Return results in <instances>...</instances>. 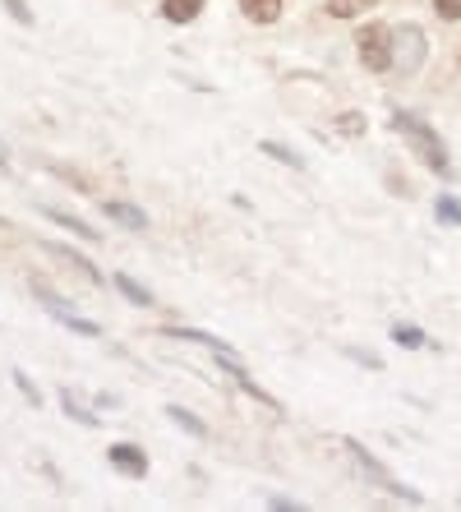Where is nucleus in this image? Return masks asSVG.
<instances>
[{
  "mask_svg": "<svg viewBox=\"0 0 461 512\" xmlns=\"http://www.w3.org/2000/svg\"><path fill=\"white\" fill-rule=\"evenodd\" d=\"M392 130L402 134L406 148H411V153L420 157L429 171H438V176H448V171H452L448 167V153H443V139L429 130L425 120H415V116H406V111H397V116H392Z\"/></svg>",
  "mask_w": 461,
  "mask_h": 512,
  "instance_id": "obj_1",
  "label": "nucleus"
},
{
  "mask_svg": "<svg viewBox=\"0 0 461 512\" xmlns=\"http://www.w3.org/2000/svg\"><path fill=\"white\" fill-rule=\"evenodd\" d=\"M355 47H360V65L365 70H388L392 65V28H383V24H369V28H360L355 33Z\"/></svg>",
  "mask_w": 461,
  "mask_h": 512,
  "instance_id": "obj_2",
  "label": "nucleus"
},
{
  "mask_svg": "<svg viewBox=\"0 0 461 512\" xmlns=\"http://www.w3.org/2000/svg\"><path fill=\"white\" fill-rule=\"evenodd\" d=\"M33 296L42 300V310H47L51 319H56V323H65V328H74V333H83V337H97V333H102V328H97V323L79 319V314H74L70 305H65V300H60V296H56V291H51L47 282H37V277H33Z\"/></svg>",
  "mask_w": 461,
  "mask_h": 512,
  "instance_id": "obj_3",
  "label": "nucleus"
},
{
  "mask_svg": "<svg viewBox=\"0 0 461 512\" xmlns=\"http://www.w3.org/2000/svg\"><path fill=\"white\" fill-rule=\"evenodd\" d=\"M397 51H392V65H402V70H420V60H425V33L420 28H402V33H392Z\"/></svg>",
  "mask_w": 461,
  "mask_h": 512,
  "instance_id": "obj_4",
  "label": "nucleus"
},
{
  "mask_svg": "<svg viewBox=\"0 0 461 512\" xmlns=\"http://www.w3.org/2000/svg\"><path fill=\"white\" fill-rule=\"evenodd\" d=\"M107 457H111V466H116L120 476H130V480H143V476H148V453H139L134 443H111Z\"/></svg>",
  "mask_w": 461,
  "mask_h": 512,
  "instance_id": "obj_5",
  "label": "nucleus"
},
{
  "mask_svg": "<svg viewBox=\"0 0 461 512\" xmlns=\"http://www.w3.org/2000/svg\"><path fill=\"white\" fill-rule=\"evenodd\" d=\"M102 213H107L111 222H120V227H130V231H148V213L134 208V203H102Z\"/></svg>",
  "mask_w": 461,
  "mask_h": 512,
  "instance_id": "obj_6",
  "label": "nucleus"
},
{
  "mask_svg": "<svg viewBox=\"0 0 461 512\" xmlns=\"http://www.w3.org/2000/svg\"><path fill=\"white\" fill-rule=\"evenodd\" d=\"M162 14L171 19V24H194V19L203 14V0H166Z\"/></svg>",
  "mask_w": 461,
  "mask_h": 512,
  "instance_id": "obj_7",
  "label": "nucleus"
},
{
  "mask_svg": "<svg viewBox=\"0 0 461 512\" xmlns=\"http://www.w3.org/2000/svg\"><path fill=\"white\" fill-rule=\"evenodd\" d=\"M47 254H51V259H60V263H70V268H79V273L88 277V282H102V273H97L93 263H88V259H79V254H74V250H65V245H47Z\"/></svg>",
  "mask_w": 461,
  "mask_h": 512,
  "instance_id": "obj_8",
  "label": "nucleus"
},
{
  "mask_svg": "<svg viewBox=\"0 0 461 512\" xmlns=\"http://www.w3.org/2000/svg\"><path fill=\"white\" fill-rule=\"evenodd\" d=\"M259 153H268L272 162H282V167H296V171L305 167V157H300L296 148H286V143H277V139H263V143H259Z\"/></svg>",
  "mask_w": 461,
  "mask_h": 512,
  "instance_id": "obj_9",
  "label": "nucleus"
},
{
  "mask_svg": "<svg viewBox=\"0 0 461 512\" xmlns=\"http://www.w3.org/2000/svg\"><path fill=\"white\" fill-rule=\"evenodd\" d=\"M240 10H245L249 19H259V24H272V19L282 14V0H240Z\"/></svg>",
  "mask_w": 461,
  "mask_h": 512,
  "instance_id": "obj_10",
  "label": "nucleus"
},
{
  "mask_svg": "<svg viewBox=\"0 0 461 512\" xmlns=\"http://www.w3.org/2000/svg\"><path fill=\"white\" fill-rule=\"evenodd\" d=\"M434 217L443 222V227H461V199H457V194H438Z\"/></svg>",
  "mask_w": 461,
  "mask_h": 512,
  "instance_id": "obj_11",
  "label": "nucleus"
},
{
  "mask_svg": "<svg viewBox=\"0 0 461 512\" xmlns=\"http://www.w3.org/2000/svg\"><path fill=\"white\" fill-rule=\"evenodd\" d=\"M379 0H328V14L332 19H355V14H365V10H374Z\"/></svg>",
  "mask_w": 461,
  "mask_h": 512,
  "instance_id": "obj_12",
  "label": "nucleus"
},
{
  "mask_svg": "<svg viewBox=\"0 0 461 512\" xmlns=\"http://www.w3.org/2000/svg\"><path fill=\"white\" fill-rule=\"evenodd\" d=\"M47 217H51V222H60L65 231H74V236H83V240H97V236H102V231H93L88 222H79V217H70V213H60V208H47Z\"/></svg>",
  "mask_w": 461,
  "mask_h": 512,
  "instance_id": "obj_13",
  "label": "nucleus"
},
{
  "mask_svg": "<svg viewBox=\"0 0 461 512\" xmlns=\"http://www.w3.org/2000/svg\"><path fill=\"white\" fill-rule=\"evenodd\" d=\"M171 337H180V342H199V346H208L213 356H226V346L217 342V337H208V333H199V328H166Z\"/></svg>",
  "mask_w": 461,
  "mask_h": 512,
  "instance_id": "obj_14",
  "label": "nucleus"
},
{
  "mask_svg": "<svg viewBox=\"0 0 461 512\" xmlns=\"http://www.w3.org/2000/svg\"><path fill=\"white\" fill-rule=\"evenodd\" d=\"M392 342L406 346V351H420V346H429V337L420 333L415 323H397V328H392Z\"/></svg>",
  "mask_w": 461,
  "mask_h": 512,
  "instance_id": "obj_15",
  "label": "nucleus"
},
{
  "mask_svg": "<svg viewBox=\"0 0 461 512\" xmlns=\"http://www.w3.org/2000/svg\"><path fill=\"white\" fill-rule=\"evenodd\" d=\"M111 282H116V291H125V296H130L134 305H153V296H148V286H139V282H134V277L116 273V277H111Z\"/></svg>",
  "mask_w": 461,
  "mask_h": 512,
  "instance_id": "obj_16",
  "label": "nucleus"
},
{
  "mask_svg": "<svg viewBox=\"0 0 461 512\" xmlns=\"http://www.w3.org/2000/svg\"><path fill=\"white\" fill-rule=\"evenodd\" d=\"M60 406H65V416H70V420H79V425H88V429L97 425V416H93V411H88V406H79V402H74V393H70V388L60 393Z\"/></svg>",
  "mask_w": 461,
  "mask_h": 512,
  "instance_id": "obj_17",
  "label": "nucleus"
},
{
  "mask_svg": "<svg viewBox=\"0 0 461 512\" xmlns=\"http://www.w3.org/2000/svg\"><path fill=\"white\" fill-rule=\"evenodd\" d=\"M166 416L176 420L180 429H190L194 439H203V434H208V429H203V420H199V416H190V411H185V406H166Z\"/></svg>",
  "mask_w": 461,
  "mask_h": 512,
  "instance_id": "obj_18",
  "label": "nucleus"
},
{
  "mask_svg": "<svg viewBox=\"0 0 461 512\" xmlns=\"http://www.w3.org/2000/svg\"><path fill=\"white\" fill-rule=\"evenodd\" d=\"M337 130L355 139V134H365V116H360V111H346V116H337Z\"/></svg>",
  "mask_w": 461,
  "mask_h": 512,
  "instance_id": "obj_19",
  "label": "nucleus"
},
{
  "mask_svg": "<svg viewBox=\"0 0 461 512\" xmlns=\"http://www.w3.org/2000/svg\"><path fill=\"white\" fill-rule=\"evenodd\" d=\"M10 379H14V388H19V393H24V397H28V402H33V406H42V393H37V388H33V379H28V374H24V370H14V374H10Z\"/></svg>",
  "mask_w": 461,
  "mask_h": 512,
  "instance_id": "obj_20",
  "label": "nucleus"
},
{
  "mask_svg": "<svg viewBox=\"0 0 461 512\" xmlns=\"http://www.w3.org/2000/svg\"><path fill=\"white\" fill-rule=\"evenodd\" d=\"M0 5H5V10H10L19 24H33V10H28V0H0Z\"/></svg>",
  "mask_w": 461,
  "mask_h": 512,
  "instance_id": "obj_21",
  "label": "nucleus"
},
{
  "mask_svg": "<svg viewBox=\"0 0 461 512\" xmlns=\"http://www.w3.org/2000/svg\"><path fill=\"white\" fill-rule=\"evenodd\" d=\"M443 19H461V0H434Z\"/></svg>",
  "mask_w": 461,
  "mask_h": 512,
  "instance_id": "obj_22",
  "label": "nucleus"
},
{
  "mask_svg": "<svg viewBox=\"0 0 461 512\" xmlns=\"http://www.w3.org/2000/svg\"><path fill=\"white\" fill-rule=\"evenodd\" d=\"M0 167H10V157H5V143H0Z\"/></svg>",
  "mask_w": 461,
  "mask_h": 512,
  "instance_id": "obj_23",
  "label": "nucleus"
}]
</instances>
